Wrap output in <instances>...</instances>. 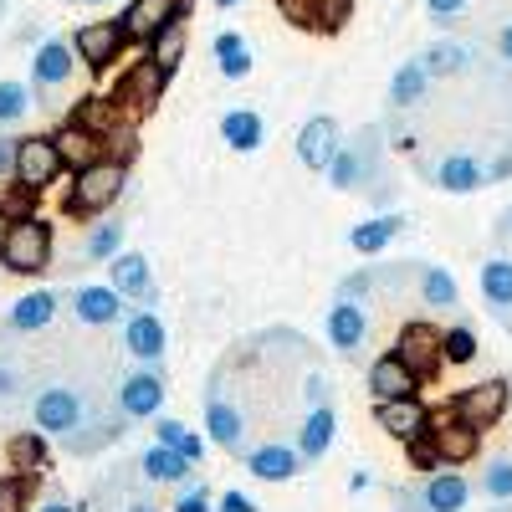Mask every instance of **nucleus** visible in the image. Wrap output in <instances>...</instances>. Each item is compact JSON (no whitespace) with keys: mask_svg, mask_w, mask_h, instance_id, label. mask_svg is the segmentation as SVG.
Segmentation results:
<instances>
[{"mask_svg":"<svg viewBox=\"0 0 512 512\" xmlns=\"http://www.w3.org/2000/svg\"><path fill=\"white\" fill-rule=\"evenodd\" d=\"M210 52H216V67L226 82H241L251 72V47L241 31H216V41H210Z\"/></svg>","mask_w":512,"mask_h":512,"instance_id":"c85d7f7f","label":"nucleus"},{"mask_svg":"<svg viewBox=\"0 0 512 512\" xmlns=\"http://www.w3.org/2000/svg\"><path fill=\"white\" fill-rule=\"evenodd\" d=\"M441 344H446V364H472L477 359V333L466 328V323H456Z\"/></svg>","mask_w":512,"mask_h":512,"instance_id":"a19ab883","label":"nucleus"},{"mask_svg":"<svg viewBox=\"0 0 512 512\" xmlns=\"http://www.w3.org/2000/svg\"><path fill=\"white\" fill-rule=\"evenodd\" d=\"M113 287H118L123 297H149L154 272H149V262H144L139 251H118V256H113Z\"/></svg>","mask_w":512,"mask_h":512,"instance_id":"c756f323","label":"nucleus"},{"mask_svg":"<svg viewBox=\"0 0 512 512\" xmlns=\"http://www.w3.org/2000/svg\"><path fill=\"white\" fill-rule=\"evenodd\" d=\"M0 512H21V482L16 477L0 482Z\"/></svg>","mask_w":512,"mask_h":512,"instance_id":"49530a36","label":"nucleus"},{"mask_svg":"<svg viewBox=\"0 0 512 512\" xmlns=\"http://www.w3.org/2000/svg\"><path fill=\"white\" fill-rule=\"evenodd\" d=\"M57 318V292H26L21 303H11V328L21 333H36Z\"/></svg>","mask_w":512,"mask_h":512,"instance_id":"2f4dec72","label":"nucleus"},{"mask_svg":"<svg viewBox=\"0 0 512 512\" xmlns=\"http://www.w3.org/2000/svg\"><path fill=\"white\" fill-rule=\"evenodd\" d=\"M477 57H472V47H461V41H436L431 52H425V67H431V77H456V72H466Z\"/></svg>","mask_w":512,"mask_h":512,"instance_id":"f704fd0d","label":"nucleus"},{"mask_svg":"<svg viewBox=\"0 0 512 512\" xmlns=\"http://www.w3.org/2000/svg\"><path fill=\"white\" fill-rule=\"evenodd\" d=\"M512 175V154H502L497 164H487V180H507Z\"/></svg>","mask_w":512,"mask_h":512,"instance_id":"3c124183","label":"nucleus"},{"mask_svg":"<svg viewBox=\"0 0 512 512\" xmlns=\"http://www.w3.org/2000/svg\"><path fill=\"white\" fill-rule=\"evenodd\" d=\"M190 6V0H134V6L123 11V26L128 36H139V41H154L169 21H175L180 11Z\"/></svg>","mask_w":512,"mask_h":512,"instance_id":"a211bd4d","label":"nucleus"},{"mask_svg":"<svg viewBox=\"0 0 512 512\" xmlns=\"http://www.w3.org/2000/svg\"><path fill=\"white\" fill-rule=\"evenodd\" d=\"M128 512H159L154 502H134V507H128Z\"/></svg>","mask_w":512,"mask_h":512,"instance_id":"5fc2aeb1","label":"nucleus"},{"mask_svg":"<svg viewBox=\"0 0 512 512\" xmlns=\"http://www.w3.org/2000/svg\"><path fill=\"white\" fill-rule=\"evenodd\" d=\"M497 52H502V62H512V21L497 31Z\"/></svg>","mask_w":512,"mask_h":512,"instance_id":"603ef678","label":"nucleus"},{"mask_svg":"<svg viewBox=\"0 0 512 512\" xmlns=\"http://www.w3.org/2000/svg\"><path fill=\"white\" fill-rule=\"evenodd\" d=\"M11 226H16V221L6 216V210H0V251H6V236H11Z\"/></svg>","mask_w":512,"mask_h":512,"instance_id":"864d4df0","label":"nucleus"},{"mask_svg":"<svg viewBox=\"0 0 512 512\" xmlns=\"http://www.w3.org/2000/svg\"><path fill=\"white\" fill-rule=\"evenodd\" d=\"M57 149H62V164H72V169H88V164L103 159V139L93 134L88 123H67L62 139H57Z\"/></svg>","mask_w":512,"mask_h":512,"instance_id":"cd10ccee","label":"nucleus"},{"mask_svg":"<svg viewBox=\"0 0 512 512\" xmlns=\"http://www.w3.org/2000/svg\"><path fill=\"white\" fill-rule=\"evenodd\" d=\"M420 297L431 308H456V277L446 272V267H420Z\"/></svg>","mask_w":512,"mask_h":512,"instance_id":"c9c22d12","label":"nucleus"},{"mask_svg":"<svg viewBox=\"0 0 512 512\" xmlns=\"http://www.w3.org/2000/svg\"><path fill=\"white\" fill-rule=\"evenodd\" d=\"M277 11L292 26H318V0H277Z\"/></svg>","mask_w":512,"mask_h":512,"instance_id":"79ce46f5","label":"nucleus"},{"mask_svg":"<svg viewBox=\"0 0 512 512\" xmlns=\"http://www.w3.org/2000/svg\"><path fill=\"white\" fill-rule=\"evenodd\" d=\"M82 6H108V0H82Z\"/></svg>","mask_w":512,"mask_h":512,"instance_id":"bf43d9fd","label":"nucleus"},{"mask_svg":"<svg viewBox=\"0 0 512 512\" xmlns=\"http://www.w3.org/2000/svg\"><path fill=\"white\" fill-rule=\"evenodd\" d=\"M154 436H159L164 446L185 451L190 461H200V451H205V446H200V436H195V431H185V420H159V425H154Z\"/></svg>","mask_w":512,"mask_h":512,"instance_id":"58836bf2","label":"nucleus"},{"mask_svg":"<svg viewBox=\"0 0 512 512\" xmlns=\"http://www.w3.org/2000/svg\"><path fill=\"white\" fill-rule=\"evenodd\" d=\"M374 169H379V144H374V134H364L354 144H338V154L323 175L333 190H364L374 180Z\"/></svg>","mask_w":512,"mask_h":512,"instance_id":"7ed1b4c3","label":"nucleus"},{"mask_svg":"<svg viewBox=\"0 0 512 512\" xmlns=\"http://www.w3.org/2000/svg\"><path fill=\"white\" fill-rule=\"evenodd\" d=\"M0 11H6V0H0Z\"/></svg>","mask_w":512,"mask_h":512,"instance_id":"052dcab7","label":"nucleus"},{"mask_svg":"<svg viewBox=\"0 0 512 512\" xmlns=\"http://www.w3.org/2000/svg\"><path fill=\"white\" fill-rule=\"evenodd\" d=\"M477 441H482V431H477V425H466L461 415H451L446 425H436V431H431V446H436V456H441L446 466L472 461V456H477Z\"/></svg>","mask_w":512,"mask_h":512,"instance_id":"6ab92c4d","label":"nucleus"},{"mask_svg":"<svg viewBox=\"0 0 512 512\" xmlns=\"http://www.w3.org/2000/svg\"><path fill=\"white\" fill-rule=\"evenodd\" d=\"M72 313L88 323V328H108V323L123 318V292L118 287H82L72 297Z\"/></svg>","mask_w":512,"mask_h":512,"instance_id":"5701e85b","label":"nucleus"},{"mask_svg":"<svg viewBox=\"0 0 512 512\" xmlns=\"http://www.w3.org/2000/svg\"><path fill=\"white\" fill-rule=\"evenodd\" d=\"M57 175H62L57 139H21L16 144V180H21V190H47Z\"/></svg>","mask_w":512,"mask_h":512,"instance_id":"0eeeda50","label":"nucleus"},{"mask_svg":"<svg viewBox=\"0 0 512 512\" xmlns=\"http://www.w3.org/2000/svg\"><path fill=\"white\" fill-rule=\"evenodd\" d=\"M216 512H256V502H251L246 492H226V497L216 502Z\"/></svg>","mask_w":512,"mask_h":512,"instance_id":"09e8293b","label":"nucleus"},{"mask_svg":"<svg viewBox=\"0 0 512 512\" xmlns=\"http://www.w3.org/2000/svg\"><path fill=\"white\" fill-rule=\"evenodd\" d=\"M216 6H221V11H231V6H241V0H216Z\"/></svg>","mask_w":512,"mask_h":512,"instance_id":"4d7b16f0","label":"nucleus"},{"mask_svg":"<svg viewBox=\"0 0 512 512\" xmlns=\"http://www.w3.org/2000/svg\"><path fill=\"white\" fill-rule=\"evenodd\" d=\"M333 436H338V415H333L328 400H318L308 410V420H303V431H297V451H303L308 461H318V456H328Z\"/></svg>","mask_w":512,"mask_h":512,"instance_id":"393cba45","label":"nucleus"},{"mask_svg":"<svg viewBox=\"0 0 512 512\" xmlns=\"http://www.w3.org/2000/svg\"><path fill=\"white\" fill-rule=\"evenodd\" d=\"M159 405H164V379L154 369H134L118 384V410L128 420H149V415H159Z\"/></svg>","mask_w":512,"mask_h":512,"instance_id":"f8f14e48","label":"nucleus"},{"mask_svg":"<svg viewBox=\"0 0 512 512\" xmlns=\"http://www.w3.org/2000/svg\"><path fill=\"white\" fill-rule=\"evenodd\" d=\"M466 6H472V0H425V11H431L436 21H456Z\"/></svg>","mask_w":512,"mask_h":512,"instance_id":"c03bdc74","label":"nucleus"},{"mask_svg":"<svg viewBox=\"0 0 512 512\" xmlns=\"http://www.w3.org/2000/svg\"><path fill=\"white\" fill-rule=\"evenodd\" d=\"M431 180H436V190H446V195H472V190L492 185V180H487V164H482L477 154H466V149L441 154L436 169H431Z\"/></svg>","mask_w":512,"mask_h":512,"instance_id":"1a4fd4ad","label":"nucleus"},{"mask_svg":"<svg viewBox=\"0 0 512 512\" xmlns=\"http://www.w3.org/2000/svg\"><path fill=\"white\" fill-rule=\"evenodd\" d=\"M482 297L502 323H512V256H492L482 262Z\"/></svg>","mask_w":512,"mask_h":512,"instance_id":"bb28decb","label":"nucleus"},{"mask_svg":"<svg viewBox=\"0 0 512 512\" xmlns=\"http://www.w3.org/2000/svg\"><path fill=\"white\" fill-rule=\"evenodd\" d=\"M175 512H210V492H205V487H190V492H180Z\"/></svg>","mask_w":512,"mask_h":512,"instance_id":"a18cd8bd","label":"nucleus"},{"mask_svg":"<svg viewBox=\"0 0 512 512\" xmlns=\"http://www.w3.org/2000/svg\"><path fill=\"white\" fill-rule=\"evenodd\" d=\"M369 338V318H364V303H354V297H338V303L328 308V344L338 354H359Z\"/></svg>","mask_w":512,"mask_h":512,"instance_id":"9b49d317","label":"nucleus"},{"mask_svg":"<svg viewBox=\"0 0 512 512\" xmlns=\"http://www.w3.org/2000/svg\"><path fill=\"white\" fill-rule=\"evenodd\" d=\"M482 492L492 502H512V456H497L487 472H482Z\"/></svg>","mask_w":512,"mask_h":512,"instance_id":"ea45409f","label":"nucleus"},{"mask_svg":"<svg viewBox=\"0 0 512 512\" xmlns=\"http://www.w3.org/2000/svg\"><path fill=\"white\" fill-rule=\"evenodd\" d=\"M185 41H190V36H185V16H175V21H169V26L149 41V62H159L164 72H175V67L185 62Z\"/></svg>","mask_w":512,"mask_h":512,"instance_id":"473e14b6","label":"nucleus"},{"mask_svg":"<svg viewBox=\"0 0 512 512\" xmlns=\"http://www.w3.org/2000/svg\"><path fill=\"white\" fill-rule=\"evenodd\" d=\"M303 451L297 446H277V441H267V446H256V451H246V472L256 477V482H292L297 472H303Z\"/></svg>","mask_w":512,"mask_h":512,"instance_id":"4468645a","label":"nucleus"},{"mask_svg":"<svg viewBox=\"0 0 512 512\" xmlns=\"http://www.w3.org/2000/svg\"><path fill=\"white\" fill-rule=\"evenodd\" d=\"M11 456H16V466H36L41 461V446L36 441H11Z\"/></svg>","mask_w":512,"mask_h":512,"instance_id":"de8ad7c7","label":"nucleus"},{"mask_svg":"<svg viewBox=\"0 0 512 512\" xmlns=\"http://www.w3.org/2000/svg\"><path fill=\"white\" fill-rule=\"evenodd\" d=\"M41 512H72L67 502H47V507H41Z\"/></svg>","mask_w":512,"mask_h":512,"instance_id":"6e6d98bb","label":"nucleus"},{"mask_svg":"<svg viewBox=\"0 0 512 512\" xmlns=\"http://www.w3.org/2000/svg\"><path fill=\"white\" fill-rule=\"evenodd\" d=\"M123 180H128L123 159H98V164H88V169H77L72 210H82V216H103V210L123 195Z\"/></svg>","mask_w":512,"mask_h":512,"instance_id":"f257e3e1","label":"nucleus"},{"mask_svg":"<svg viewBox=\"0 0 512 512\" xmlns=\"http://www.w3.org/2000/svg\"><path fill=\"white\" fill-rule=\"evenodd\" d=\"M441 338H446V333H436L431 323H405L395 354H400L415 374H436V369L446 364V344H441Z\"/></svg>","mask_w":512,"mask_h":512,"instance_id":"6e6552de","label":"nucleus"},{"mask_svg":"<svg viewBox=\"0 0 512 512\" xmlns=\"http://www.w3.org/2000/svg\"><path fill=\"white\" fill-rule=\"evenodd\" d=\"M221 139H226V149H236V154H256L267 144V118L256 113V108H231L226 118H221Z\"/></svg>","mask_w":512,"mask_h":512,"instance_id":"412c9836","label":"nucleus"},{"mask_svg":"<svg viewBox=\"0 0 512 512\" xmlns=\"http://www.w3.org/2000/svg\"><path fill=\"white\" fill-rule=\"evenodd\" d=\"M118 246H123V226H118V221H103V226L88 231V241H82V256H93V262H113Z\"/></svg>","mask_w":512,"mask_h":512,"instance_id":"e433bc0d","label":"nucleus"},{"mask_svg":"<svg viewBox=\"0 0 512 512\" xmlns=\"http://www.w3.org/2000/svg\"><path fill=\"white\" fill-rule=\"evenodd\" d=\"M77 47L67 36H47L36 47V57H31V88H41V93H57V88H67L72 82V72H77Z\"/></svg>","mask_w":512,"mask_h":512,"instance_id":"423d86ee","label":"nucleus"},{"mask_svg":"<svg viewBox=\"0 0 512 512\" xmlns=\"http://www.w3.org/2000/svg\"><path fill=\"white\" fill-rule=\"evenodd\" d=\"M400 236V216H374V221H364V226H354L349 231V246L359 251V256H374V251H384Z\"/></svg>","mask_w":512,"mask_h":512,"instance_id":"72a5a7b5","label":"nucleus"},{"mask_svg":"<svg viewBox=\"0 0 512 512\" xmlns=\"http://www.w3.org/2000/svg\"><path fill=\"white\" fill-rule=\"evenodd\" d=\"M338 144H344V134H338V123L323 113V118H308L303 134H297V159H303L308 169H328Z\"/></svg>","mask_w":512,"mask_h":512,"instance_id":"dca6fc26","label":"nucleus"},{"mask_svg":"<svg viewBox=\"0 0 512 512\" xmlns=\"http://www.w3.org/2000/svg\"><path fill=\"white\" fill-rule=\"evenodd\" d=\"M431 67H425V57H415V62H400V72L390 77V108L395 113H410V108H420L425 103V93H431Z\"/></svg>","mask_w":512,"mask_h":512,"instance_id":"aec40b11","label":"nucleus"},{"mask_svg":"<svg viewBox=\"0 0 512 512\" xmlns=\"http://www.w3.org/2000/svg\"><path fill=\"white\" fill-rule=\"evenodd\" d=\"M190 466H195V461H190L185 451L164 446V441L144 451V477H149V482H185V477H190Z\"/></svg>","mask_w":512,"mask_h":512,"instance_id":"7c9ffc66","label":"nucleus"},{"mask_svg":"<svg viewBox=\"0 0 512 512\" xmlns=\"http://www.w3.org/2000/svg\"><path fill=\"white\" fill-rule=\"evenodd\" d=\"M31 113V88L26 82H0V128H16Z\"/></svg>","mask_w":512,"mask_h":512,"instance_id":"4c0bfd02","label":"nucleus"},{"mask_svg":"<svg viewBox=\"0 0 512 512\" xmlns=\"http://www.w3.org/2000/svg\"><path fill=\"white\" fill-rule=\"evenodd\" d=\"M164 67L159 62H144V67H134L123 82H118V93H113V103H123V108H134V113H149L154 103H159V93H164Z\"/></svg>","mask_w":512,"mask_h":512,"instance_id":"f3484780","label":"nucleus"},{"mask_svg":"<svg viewBox=\"0 0 512 512\" xmlns=\"http://www.w3.org/2000/svg\"><path fill=\"white\" fill-rule=\"evenodd\" d=\"M420 502H425V512H466V502H472V482H466L461 472H436L431 482L420 487Z\"/></svg>","mask_w":512,"mask_h":512,"instance_id":"b1692460","label":"nucleus"},{"mask_svg":"<svg viewBox=\"0 0 512 512\" xmlns=\"http://www.w3.org/2000/svg\"><path fill=\"white\" fill-rule=\"evenodd\" d=\"M507 400H512V384L507 379H482L472 384V390H461L451 415H461L466 425H477V431H487V425H497L507 415Z\"/></svg>","mask_w":512,"mask_h":512,"instance_id":"20e7f679","label":"nucleus"},{"mask_svg":"<svg viewBox=\"0 0 512 512\" xmlns=\"http://www.w3.org/2000/svg\"><path fill=\"white\" fill-rule=\"evenodd\" d=\"M0 175H16V144L0 139Z\"/></svg>","mask_w":512,"mask_h":512,"instance_id":"8fccbe9b","label":"nucleus"},{"mask_svg":"<svg viewBox=\"0 0 512 512\" xmlns=\"http://www.w3.org/2000/svg\"><path fill=\"white\" fill-rule=\"evenodd\" d=\"M379 431L384 436H395V441H420L425 436V425H431V415H425V405L415 400V395H405V400H379Z\"/></svg>","mask_w":512,"mask_h":512,"instance_id":"ddd939ff","label":"nucleus"},{"mask_svg":"<svg viewBox=\"0 0 512 512\" xmlns=\"http://www.w3.org/2000/svg\"><path fill=\"white\" fill-rule=\"evenodd\" d=\"M123 349L134 354L139 364H159L164 359V323L154 313H134L123 323Z\"/></svg>","mask_w":512,"mask_h":512,"instance_id":"4be33fe9","label":"nucleus"},{"mask_svg":"<svg viewBox=\"0 0 512 512\" xmlns=\"http://www.w3.org/2000/svg\"><path fill=\"white\" fill-rule=\"evenodd\" d=\"M0 262H6L11 272H26V277L47 272V262H52V226L36 221V216L16 221L11 236H6V251H0Z\"/></svg>","mask_w":512,"mask_h":512,"instance_id":"f03ea898","label":"nucleus"},{"mask_svg":"<svg viewBox=\"0 0 512 512\" xmlns=\"http://www.w3.org/2000/svg\"><path fill=\"white\" fill-rule=\"evenodd\" d=\"M369 390H374V400H405V395L420 390V374L400 354H384V359L369 364Z\"/></svg>","mask_w":512,"mask_h":512,"instance_id":"2eb2a0df","label":"nucleus"},{"mask_svg":"<svg viewBox=\"0 0 512 512\" xmlns=\"http://www.w3.org/2000/svg\"><path fill=\"white\" fill-rule=\"evenodd\" d=\"M123 36H128V26L123 21H88L77 36H72V47H77V57L88 62V67H108V62H118V52H123Z\"/></svg>","mask_w":512,"mask_h":512,"instance_id":"9d476101","label":"nucleus"},{"mask_svg":"<svg viewBox=\"0 0 512 512\" xmlns=\"http://www.w3.org/2000/svg\"><path fill=\"white\" fill-rule=\"evenodd\" d=\"M31 415H36V431L41 436H72L77 425H82V395L67 390V384H47V390L36 395Z\"/></svg>","mask_w":512,"mask_h":512,"instance_id":"39448f33","label":"nucleus"},{"mask_svg":"<svg viewBox=\"0 0 512 512\" xmlns=\"http://www.w3.org/2000/svg\"><path fill=\"white\" fill-rule=\"evenodd\" d=\"M349 11H354V0H318V26H323V31L344 26V21H349Z\"/></svg>","mask_w":512,"mask_h":512,"instance_id":"37998d69","label":"nucleus"},{"mask_svg":"<svg viewBox=\"0 0 512 512\" xmlns=\"http://www.w3.org/2000/svg\"><path fill=\"white\" fill-rule=\"evenodd\" d=\"M205 431H210V441L226 446V451H241L246 446V420H241V410L231 400H210L205 405Z\"/></svg>","mask_w":512,"mask_h":512,"instance_id":"a878e982","label":"nucleus"},{"mask_svg":"<svg viewBox=\"0 0 512 512\" xmlns=\"http://www.w3.org/2000/svg\"><path fill=\"white\" fill-rule=\"evenodd\" d=\"M492 512H512V502H497V507H492Z\"/></svg>","mask_w":512,"mask_h":512,"instance_id":"13d9d810","label":"nucleus"}]
</instances>
